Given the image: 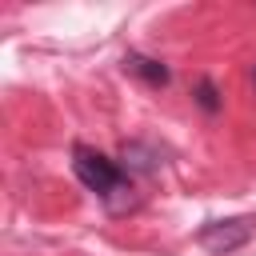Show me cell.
Returning a JSON list of instances; mask_svg holds the SVG:
<instances>
[{"label":"cell","instance_id":"277c9868","mask_svg":"<svg viewBox=\"0 0 256 256\" xmlns=\"http://www.w3.org/2000/svg\"><path fill=\"white\" fill-rule=\"evenodd\" d=\"M124 72H132V76L144 80L148 88H164V84L172 80L168 64L156 60V56H144V52H128V56H124Z\"/></svg>","mask_w":256,"mask_h":256},{"label":"cell","instance_id":"5b68a950","mask_svg":"<svg viewBox=\"0 0 256 256\" xmlns=\"http://www.w3.org/2000/svg\"><path fill=\"white\" fill-rule=\"evenodd\" d=\"M192 100H196V108H200V112H208V116H216V112L224 108V96H220V88H216V80H212V76H200V80H196Z\"/></svg>","mask_w":256,"mask_h":256},{"label":"cell","instance_id":"7a4b0ae2","mask_svg":"<svg viewBox=\"0 0 256 256\" xmlns=\"http://www.w3.org/2000/svg\"><path fill=\"white\" fill-rule=\"evenodd\" d=\"M196 240H200L208 252L228 256V252H236V248H244V244L252 240V220H212V224L200 228Z\"/></svg>","mask_w":256,"mask_h":256},{"label":"cell","instance_id":"8992f818","mask_svg":"<svg viewBox=\"0 0 256 256\" xmlns=\"http://www.w3.org/2000/svg\"><path fill=\"white\" fill-rule=\"evenodd\" d=\"M252 88H256V68H252Z\"/></svg>","mask_w":256,"mask_h":256},{"label":"cell","instance_id":"3957f363","mask_svg":"<svg viewBox=\"0 0 256 256\" xmlns=\"http://www.w3.org/2000/svg\"><path fill=\"white\" fill-rule=\"evenodd\" d=\"M164 152H160V144H152V140H124L120 144V168L128 172V176H156L160 172V160Z\"/></svg>","mask_w":256,"mask_h":256},{"label":"cell","instance_id":"6da1fadb","mask_svg":"<svg viewBox=\"0 0 256 256\" xmlns=\"http://www.w3.org/2000/svg\"><path fill=\"white\" fill-rule=\"evenodd\" d=\"M72 172L76 180L100 196V204L120 216L128 208H136V188H132V176L120 168V160H112L108 152L92 148V144H72Z\"/></svg>","mask_w":256,"mask_h":256}]
</instances>
